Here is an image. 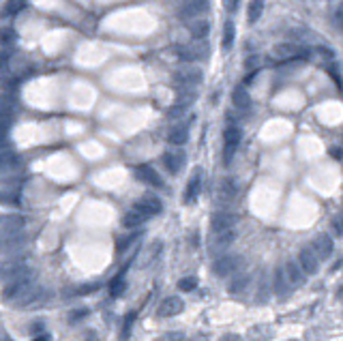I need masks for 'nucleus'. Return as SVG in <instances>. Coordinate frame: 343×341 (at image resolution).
Masks as SVG:
<instances>
[{
  "label": "nucleus",
  "mask_w": 343,
  "mask_h": 341,
  "mask_svg": "<svg viewBox=\"0 0 343 341\" xmlns=\"http://www.w3.org/2000/svg\"><path fill=\"white\" fill-rule=\"evenodd\" d=\"M15 109H17V105L11 97H0V146L6 144V133H9Z\"/></svg>",
  "instance_id": "nucleus-1"
},
{
  "label": "nucleus",
  "mask_w": 343,
  "mask_h": 341,
  "mask_svg": "<svg viewBox=\"0 0 343 341\" xmlns=\"http://www.w3.org/2000/svg\"><path fill=\"white\" fill-rule=\"evenodd\" d=\"M241 140H243V131L236 125H230L223 131V163L225 165L232 163L238 146H241Z\"/></svg>",
  "instance_id": "nucleus-2"
},
{
  "label": "nucleus",
  "mask_w": 343,
  "mask_h": 341,
  "mask_svg": "<svg viewBox=\"0 0 343 341\" xmlns=\"http://www.w3.org/2000/svg\"><path fill=\"white\" fill-rule=\"evenodd\" d=\"M204 80L202 71H199L197 67H193V64H187V67H180L176 73H174V82H176L178 88H196L199 86Z\"/></svg>",
  "instance_id": "nucleus-3"
},
{
  "label": "nucleus",
  "mask_w": 343,
  "mask_h": 341,
  "mask_svg": "<svg viewBox=\"0 0 343 341\" xmlns=\"http://www.w3.org/2000/svg\"><path fill=\"white\" fill-rule=\"evenodd\" d=\"M24 225H26V219L19 212H2L0 215V238L19 234V230Z\"/></svg>",
  "instance_id": "nucleus-4"
},
{
  "label": "nucleus",
  "mask_w": 343,
  "mask_h": 341,
  "mask_svg": "<svg viewBox=\"0 0 343 341\" xmlns=\"http://www.w3.org/2000/svg\"><path fill=\"white\" fill-rule=\"evenodd\" d=\"M152 217H154L152 212L148 210L142 202H138L127 210L125 217H122V225H125V228H138V225H144L148 219H152Z\"/></svg>",
  "instance_id": "nucleus-5"
},
{
  "label": "nucleus",
  "mask_w": 343,
  "mask_h": 341,
  "mask_svg": "<svg viewBox=\"0 0 343 341\" xmlns=\"http://www.w3.org/2000/svg\"><path fill=\"white\" fill-rule=\"evenodd\" d=\"M273 54L277 60H298V58H305L309 54L307 48H302L298 43H279L277 48L273 49Z\"/></svg>",
  "instance_id": "nucleus-6"
},
{
  "label": "nucleus",
  "mask_w": 343,
  "mask_h": 341,
  "mask_svg": "<svg viewBox=\"0 0 343 341\" xmlns=\"http://www.w3.org/2000/svg\"><path fill=\"white\" fill-rule=\"evenodd\" d=\"M238 221H241V215H236V212H230V210H219L212 215L210 219V225H212V230H215V234L217 232H223V230H234Z\"/></svg>",
  "instance_id": "nucleus-7"
},
{
  "label": "nucleus",
  "mask_w": 343,
  "mask_h": 341,
  "mask_svg": "<svg viewBox=\"0 0 343 341\" xmlns=\"http://www.w3.org/2000/svg\"><path fill=\"white\" fill-rule=\"evenodd\" d=\"M176 56L185 62H196V60H202V58L208 56V48L206 43H197V45H178L176 48Z\"/></svg>",
  "instance_id": "nucleus-8"
},
{
  "label": "nucleus",
  "mask_w": 343,
  "mask_h": 341,
  "mask_svg": "<svg viewBox=\"0 0 343 341\" xmlns=\"http://www.w3.org/2000/svg\"><path fill=\"white\" fill-rule=\"evenodd\" d=\"M28 270L24 260H2L0 262V283H6L11 279H15L17 275H22Z\"/></svg>",
  "instance_id": "nucleus-9"
},
{
  "label": "nucleus",
  "mask_w": 343,
  "mask_h": 341,
  "mask_svg": "<svg viewBox=\"0 0 343 341\" xmlns=\"http://www.w3.org/2000/svg\"><path fill=\"white\" fill-rule=\"evenodd\" d=\"M243 260L238 255H223L215 262V275L217 277H230V275H236L238 268H241Z\"/></svg>",
  "instance_id": "nucleus-10"
},
{
  "label": "nucleus",
  "mask_w": 343,
  "mask_h": 341,
  "mask_svg": "<svg viewBox=\"0 0 343 341\" xmlns=\"http://www.w3.org/2000/svg\"><path fill=\"white\" fill-rule=\"evenodd\" d=\"M281 270H283V277H286V281H288L290 288H302V286H305L307 277L302 275L300 266H298V264H296L294 260H288L286 264H283Z\"/></svg>",
  "instance_id": "nucleus-11"
},
{
  "label": "nucleus",
  "mask_w": 343,
  "mask_h": 341,
  "mask_svg": "<svg viewBox=\"0 0 343 341\" xmlns=\"http://www.w3.org/2000/svg\"><path fill=\"white\" fill-rule=\"evenodd\" d=\"M309 247H311L315 257H318V262H322V260H328V257L333 255L335 244H333V238L328 234H320V236H315V241L309 244Z\"/></svg>",
  "instance_id": "nucleus-12"
},
{
  "label": "nucleus",
  "mask_w": 343,
  "mask_h": 341,
  "mask_svg": "<svg viewBox=\"0 0 343 341\" xmlns=\"http://www.w3.org/2000/svg\"><path fill=\"white\" fill-rule=\"evenodd\" d=\"M296 264L300 266V270H302V275H305V277L307 275H315V273H318V268H320V262H318V257H315V253L311 251V247H302L300 249Z\"/></svg>",
  "instance_id": "nucleus-13"
},
{
  "label": "nucleus",
  "mask_w": 343,
  "mask_h": 341,
  "mask_svg": "<svg viewBox=\"0 0 343 341\" xmlns=\"http://www.w3.org/2000/svg\"><path fill=\"white\" fill-rule=\"evenodd\" d=\"M133 172H135V178L142 180V183L148 185V187H152V189H161V187H163V178H161L150 165H138Z\"/></svg>",
  "instance_id": "nucleus-14"
},
{
  "label": "nucleus",
  "mask_w": 343,
  "mask_h": 341,
  "mask_svg": "<svg viewBox=\"0 0 343 341\" xmlns=\"http://www.w3.org/2000/svg\"><path fill=\"white\" fill-rule=\"evenodd\" d=\"M199 189H202V170L196 167L189 178V183H187V189H185V204H193L199 195Z\"/></svg>",
  "instance_id": "nucleus-15"
},
{
  "label": "nucleus",
  "mask_w": 343,
  "mask_h": 341,
  "mask_svg": "<svg viewBox=\"0 0 343 341\" xmlns=\"http://www.w3.org/2000/svg\"><path fill=\"white\" fill-rule=\"evenodd\" d=\"M183 309H185L183 298H180V296H170V298H165L159 305L157 315H159V318H172V315H178Z\"/></svg>",
  "instance_id": "nucleus-16"
},
{
  "label": "nucleus",
  "mask_w": 343,
  "mask_h": 341,
  "mask_svg": "<svg viewBox=\"0 0 343 341\" xmlns=\"http://www.w3.org/2000/svg\"><path fill=\"white\" fill-rule=\"evenodd\" d=\"M236 193H238V187H236V183L232 178H225V180H221L219 183V187H217V204H230L232 199L236 197Z\"/></svg>",
  "instance_id": "nucleus-17"
},
{
  "label": "nucleus",
  "mask_w": 343,
  "mask_h": 341,
  "mask_svg": "<svg viewBox=\"0 0 343 341\" xmlns=\"http://www.w3.org/2000/svg\"><path fill=\"white\" fill-rule=\"evenodd\" d=\"M185 161H187V157H185L183 150H170V152L163 154V163H165L170 174H178L185 167Z\"/></svg>",
  "instance_id": "nucleus-18"
},
{
  "label": "nucleus",
  "mask_w": 343,
  "mask_h": 341,
  "mask_svg": "<svg viewBox=\"0 0 343 341\" xmlns=\"http://www.w3.org/2000/svg\"><path fill=\"white\" fill-rule=\"evenodd\" d=\"M208 11V0H185L180 15L183 17H197Z\"/></svg>",
  "instance_id": "nucleus-19"
},
{
  "label": "nucleus",
  "mask_w": 343,
  "mask_h": 341,
  "mask_svg": "<svg viewBox=\"0 0 343 341\" xmlns=\"http://www.w3.org/2000/svg\"><path fill=\"white\" fill-rule=\"evenodd\" d=\"M167 140L176 146L185 144V142L189 140V122H174V127L170 129V133H167Z\"/></svg>",
  "instance_id": "nucleus-20"
},
{
  "label": "nucleus",
  "mask_w": 343,
  "mask_h": 341,
  "mask_svg": "<svg viewBox=\"0 0 343 341\" xmlns=\"http://www.w3.org/2000/svg\"><path fill=\"white\" fill-rule=\"evenodd\" d=\"M189 32L196 41H204L210 35V22L208 19H191L189 22Z\"/></svg>",
  "instance_id": "nucleus-21"
},
{
  "label": "nucleus",
  "mask_w": 343,
  "mask_h": 341,
  "mask_svg": "<svg viewBox=\"0 0 343 341\" xmlns=\"http://www.w3.org/2000/svg\"><path fill=\"white\" fill-rule=\"evenodd\" d=\"M161 253V243L159 241H154V243H150V247H148L146 251H144V253H142L140 255V266L142 268H146V266H150V264L154 262V260H157V255Z\"/></svg>",
  "instance_id": "nucleus-22"
},
{
  "label": "nucleus",
  "mask_w": 343,
  "mask_h": 341,
  "mask_svg": "<svg viewBox=\"0 0 343 341\" xmlns=\"http://www.w3.org/2000/svg\"><path fill=\"white\" fill-rule=\"evenodd\" d=\"M273 290H275V294H279V296H286L290 290H292L288 286V281H286V277H283L281 268H275V273H273Z\"/></svg>",
  "instance_id": "nucleus-23"
},
{
  "label": "nucleus",
  "mask_w": 343,
  "mask_h": 341,
  "mask_svg": "<svg viewBox=\"0 0 343 341\" xmlns=\"http://www.w3.org/2000/svg\"><path fill=\"white\" fill-rule=\"evenodd\" d=\"M232 101H234V105L238 109H249L251 107V97L247 93V88H243V86H238L234 93H232Z\"/></svg>",
  "instance_id": "nucleus-24"
},
{
  "label": "nucleus",
  "mask_w": 343,
  "mask_h": 341,
  "mask_svg": "<svg viewBox=\"0 0 343 341\" xmlns=\"http://www.w3.org/2000/svg\"><path fill=\"white\" fill-rule=\"evenodd\" d=\"M249 281H251V277L249 275H236L234 279L230 281V294H234V296H241L245 290L249 288Z\"/></svg>",
  "instance_id": "nucleus-25"
},
{
  "label": "nucleus",
  "mask_w": 343,
  "mask_h": 341,
  "mask_svg": "<svg viewBox=\"0 0 343 341\" xmlns=\"http://www.w3.org/2000/svg\"><path fill=\"white\" fill-rule=\"evenodd\" d=\"M234 37H236V26L232 19H228V22L223 24V37H221V45H223L225 51L234 45Z\"/></svg>",
  "instance_id": "nucleus-26"
},
{
  "label": "nucleus",
  "mask_w": 343,
  "mask_h": 341,
  "mask_svg": "<svg viewBox=\"0 0 343 341\" xmlns=\"http://www.w3.org/2000/svg\"><path fill=\"white\" fill-rule=\"evenodd\" d=\"M264 13V0H251L249 2V9H247V19L249 24H255L257 19L262 17Z\"/></svg>",
  "instance_id": "nucleus-27"
},
{
  "label": "nucleus",
  "mask_w": 343,
  "mask_h": 341,
  "mask_svg": "<svg viewBox=\"0 0 343 341\" xmlns=\"http://www.w3.org/2000/svg\"><path fill=\"white\" fill-rule=\"evenodd\" d=\"M15 163H17V157L11 150H0V174L9 172Z\"/></svg>",
  "instance_id": "nucleus-28"
},
{
  "label": "nucleus",
  "mask_w": 343,
  "mask_h": 341,
  "mask_svg": "<svg viewBox=\"0 0 343 341\" xmlns=\"http://www.w3.org/2000/svg\"><path fill=\"white\" fill-rule=\"evenodd\" d=\"M24 244V238L15 234V236H6V238H0V249L2 251H11V249H17Z\"/></svg>",
  "instance_id": "nucleus-29"
},
{
  "label": "nucleus",
  "mask_w": 343,
  "mask_h": 341,
  "mask_svg": "<svg viewBox=\"0 0 343 341\" xmlns=\"http://www.w3.org/2000/svg\"><path fill=\"white\" fill-rule=\"evenodd\" d=\"M17 41V32L13 28H0V48H11Z\"/></svg>",
  "instance_id": "nucleus-30"
},
{
  "label": "nucleus",
  "mask_w": 343,
  "mask_h": 341,
  "mask_svg": "<svg viewBox=\"0 0 343 341\" xmlns=\"http://www.w3.org/2000/svg\"><path fill=\"white\" fill-rule=\"evenodd\" d=\"M125 288H127V286H125V275H120V273L116 275L112 281H109V294H112L114 298L125 292Z\"/></svg>",
  "instance_id": "nucleus-31"
},
{
  "label": "nucleus",
  "mask_w": 343,
  "mask_h": 341,
  "mask_svg": "<svg viewBox=\"0 0 343 341\" xmlns=\"http://www.w3.org/2000/svg\"><path fill=\"white\" fill-rule=\"evenodd\" d=\"M238 232L236 228L234 230H223V232H217V244H221V247H228V244H232L236 241Z\"/></svg>",
  "instance_id": "nucleus-32"
},
{
  "label": "nucleus",
  "mask_w": 343,
  "mask_h": 341,
  "mask_svg": "<svg viewBox=\"0 0 343 341\" xmlns=\"http://www.w3.org/2000/svg\"><path fill=\"white\" fill-rule=\"evenodd\" d=\"M22 6H24V0H9V2L4 4V9H2V17L17 15V13L22 11Z\"/></svg>",
  "instance_id": "nucleus-33"
},
{
  "label": "nucleus",
  "mask_w": 343,
  "mask_h": 341,
  "mask_svg": "<svg viewBox=\"0 0 343 341\" xmlns=\"http://www.w3.org/2000/svg\"><path fill=\"white\" fill-rule=\"evenodd\" d=\"M140 202L144 204L146 208L152 212V215H159V212H161V199L157 195H146V197H142Z\"/></svg>",
  "instance_id": "nucleus-34"
},
{
  "label": "nucleus",
  "mask_w": 343,
  "mask_h": 341,
  "mask_svg": "<svg viewBox=\"0 0 343 341\" xmlns=\"http://www.w3.org/2000/svg\"><path fill=\"white\" fill-rule=\"evenodd\" d=\"M135 320H138V311H129L125 315V322H122V339H129V335H131V328L135 324Z\"/></svg>",
  "instance_id": "nucleus-35"
},
{
  "label": "nucleus",
  "mask_w": 343,
  "mask_h": 341,
  "mask_svg": "<svg viewBox=\"0 0 343 341\" xmlns=\"http://www.w3.org/2000/svg\"><path fill=\"white\" fill-rule=\"evenodd\" d=\"M11 56H13V51H9V49L0 51V75H9V71H11Z\"/></svg>",
  "instance_id": "nucleus-36"
},
{
  "label": "nucleus",
  "mask_w": 343,
  "mask_h": 341,
  "mask_svg": "<svg viewBox=\"0 0 343 341\" xmlns=\"http://www.w3.org/2000/svg\"><path fill=\"white\" fill-rule=\"evenodd\" d=\"M197 288V279L196 277H183V279L178 281V290L180 292H191V290Z\"/></svg>",
  "instance_id": "nucleus-37"
},
{
  "label": "nucleus",
  "mask_w": 343,
  "mask_h": 341,
  "mask_svg": "<svg viewBox=\"0 0 343 341\" xmlns=\"http://www.w3.org/2000/svg\"><path fill=\"white\" fill-rule=\"evenodd\" d=\"M185 112H187V107H185V105H178V103H176L174 107L167 109V118H170V120H178Z\"/></svg>",
  "instance_id": "nucleus-38"
},
{
  "label": "nucleus",
  "mask_w": 343,
  "mask_h": 341,
  "mask_svg": "<svg viewBox=\"0 0 343 341\" xmlns=\"http://www.w3.org/2000/svg\"><path fill=\"white\" fill-rule=\"evenodd\" d=\"M183 339H185L183 333H165V335H161V337L154 339V341H183Z\"/></svg>",
  "instance_id": "nucleus-39"
},
{
  "label": "nucleus",
  "mask_w": 343,
  "mask_h": 341,
  "mask_svg": "<svg viewBox=\"0 0 343 341\" xmlns=\"http://www.w3.org/2000/svg\"><path fill=\"white\" fill-rule=\"evenodd\" d=\"M99 288H101L99 283H90V286H82L80 290H77V294H80V296H84V294H93V292H97Z\"/></svg>",
  "instance_id": "nucleus-40"
},
{
  "label": "nucleus",
  "mask_w": 343,
  "mask_h": 341,
  "mask_svg": "<svg viewBox=\"0 0 343 341\" xmlns=\"http://www.w3.org/2000/svg\"><path fill=\"white\" fill-rule=\"evenodd\" d=\"M326 71H328V73H331L333 77H335V82H337V86H339V84H341V80H339V69H337V64H328V67H326Z\"/></svg>",
  "instance_id": "nucleus-41"
},
{
  "label": "nucleus",
  "mask_w": 343,
  "mask_h": 341,
  "mask_svg": "<svg viewBox=\"0 0 343 341\" xmlns=\"http://www.w3.org/2000/svg\"><path fill=\"white\" fill-rule=\"evenodd\" d=\"M238 2H241V0H225V11H228V13H236Z\"/></svg>",
  "instance_id": "nucleus-42"
},
{
  "label": "nucleus",
  "mask_w": 343,
  "mask_h": 341,
  "mask_svg": "<svg viewBox=\"0 0 343 341\" xmlns=\"http://www.w3.org/2000/svg\"><path fill=\"white\" fill-rule=\"evenodd\" d=\"M219 341H243L241 335H236V333H228V335H223Z\"/></svg>",
  "instance_id": "nucleus-43"
},
{
  "label": "nucleus",
  "mask_w": 343,
  "mask_h": 341,
  "mask_svg": "<svg viewBox=\"0 0 343 341\" xmlns=\"http://www.w3.org/2000/svg\"><path fill=\"white\" fill-rule=\"evenodd\" d=\"M255 64H260V56H251V58H247V69H255Z\"/></svg>",
  "instance_id": "nucleus-44"
},
{
  "label": "nucleus",
  "mask_w": 343,
  "mask_h": 341,
  "mask_svg": "<svg viewBox=\"0 0 343 341\" xmlns=\"http://www.w3.org/2000/svg\"><path fill=\"white\" fill-rule=\"evenodd\" d=\"M84 315H88V309H77V313H73V315H71V322L80 320V318H84Z\"/></svg>",
  "instance_id": "nucleus-45"
},
{
  "label": "nucleus",
  "mask_w": 343,
  "mask_h": 341,
  "mask_svg": "<svg viewBox=\"0 0 343 341\" xmlns=\"http://www.w3.org/2000/svg\"><path fill=\"white\" fill-rule=\"evenodd\" d=\"M331 154H333L335 159H341V148H333V150H331Z\"/></svg>",
  "instance_id": "nucleus-46"
},
{
  "label": "nucleus",
  "mask_w": 343,
  "mask_h": 341,
  "mask_svg": "<svg viewBox=\"0 0 343 341\" xmlns=\"http://www.w3.org/2000/svg\"><path fill=\"white\" fill-rule=\"evenodd\" d=\"M335 232H337V234H341V221H339V219H335Z\"/></svg>",
  "instance_id": "nucleus-47"
},
{
  "label": "nucleus",
  "mask_w": 343,
  "mask_h": 341,
  "mask_svg": "<svg viewBox=\"0 0 343 341\" xmlns=\"http://www.w3.org/2000/svg\"><path fill=\"white\" fill-rule=\"evenodd\" d=\"M32 341H48V337L43 335V337H37V339H32Z\"/></svg>",
  "instance_id": "nucleus-48"
},
{
  "label": "nucleus",
  "mask_w": 343,
  "mask_h": 341,
  "mask_svg": "<svg viewBox=\"0 0 343 341\" xmlns=\"http://www.w3.org/2000/svg\"><path fill=\"white\" fill-rule=\"evenodd\" d=\"M290 341H298V339H290Z\"/></svg>",
  "instance_id": "nucleus-49"
}]
</instances>
